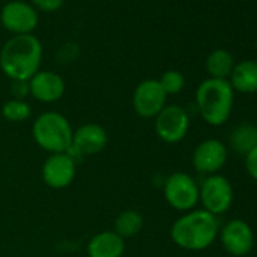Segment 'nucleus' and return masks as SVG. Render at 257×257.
<instances>
[{
  "label": "nucleus",
  "mask_w": 257,
  "mask_h": 257,
  "mask_svg": "<svg viewBox=\"0 0 257 257\" xmlns=\"http://www.w3.org/2000/svg\"><path fill=\"white\" fill-rule=\"evenodd\" d=\"M43 46L29 35H13L0 50V68L11 80H29L40 71Z\"/></svg>",
  "instance_id": "1"
},
{
  "label": "nucleus",
  "mask_w": 257,
  "mask_h": 257,
  "mask_svg": "<svg viewBox=\"0 0 257 257\" xmlns=\"http://www.w3.org/2000/svg\"><path fill=\"white\" fill-rule=\"evenodd\" d=\"M219 233V222L215 215L204 209L185 212L174 221L170 230L173 242L188 251H201L209 248Z\"/></svg>",
  "instance_id": "2"
},
{
  "label": "nucleus",
  "mask_w": 257,
  "mask_h": 257,
  "mask_svg": "<svg viewBox=\"0 0 257 257\" xmlns=\"http://www.w3.org/2000/svg\"><path fill=\"white\" fill-rule=\"evenodd\" d=\"M195 103L203 119L213 127L222 125L231 113L234 91L228 80L206 79L195 91Z\"/></svg>",
  "instance_id": "3"
},
{
  "label": "nucleus",
  "mask_w": 257,
  "mask_h": 257,
  "mask_svg": "<svg viewBox=\"0 0 257 257\" xmlns=\"http://www.w3.org/2000/svg\"><path fill=\"white\" fill-rule=\"evenodd\" d=\"M73 132L70 121L55 110L43 112L32 124L34 141L50 155L68 153L73 144Z\"/></svg>",
  "instance_id": "4"
},
{
  "label": "nucleus",
  "mask_w": 257,
  "mask_h": 257,
  "mask_svg": "<svg viewBox=\"0 0 257 257\" xmlns=\"http://www.w3.org/2000/svg\"><path fill=\"white\" fill-rule=\"evenodd\" d=\"M164 197L173 209L189 212L200 201V186L189 174L177 171L167 177L164 183Z\"/></svg>",
  "instance_id": "5"
},
{
  "label": "nucleus",
  "mask_w": 257,
  "mask_h": 257,
  "mask_svg": "<svg viewBox=\"0 0 257 257\" xmlns=\"http://www.w3.org/2000/svg\"><path fill=\"white\" fill-rule=\"evenodd\" d=\"M189 131V115L179 104H167L155 116V132L167 144L180 143Z\"/></svg>",
  "instance_id": "6"
},
{
  "label": "nucleus",
  "mask_w": 257,
  "mask_h": 257,
  "mask_svg": "<svg viewBox=\"0 0 257 257\" xmlns=\"http://www.w3.org/2000/svg\"><path fill=\"white\" fill-rule=\"evenodd\" d=\"M200 201L203 209L215 216L227 212L233 203V186L230 180L221 174L207 176L200 185Z\"/></svg>",
  "instance_id": "7"
},
{
  "label": "nucleus",
  "mask_w": 257,
  "mask_h": 257,
  "mask_svg": "<svg viewBox=\"0 0 257 257\" xmlns=\"http://www.w3.org/2000/svg\"><path fill=\"white\" fill-rule=\"evenodd\" d=\"M167 97L159 80L146 79L140 82L134 91V110L141 118H155L167 106Z\"/></svg>",
  "instance_id": "8"
},
{
  "label": "nucleus",
  "mask_w": 257,
  "mask_h": 257,
  "mask_svg": "<svg viewBox=\"0 0 257 257\" xmlns=\"http://www.w3.org/2000/svg\"><path fill=\"white\" fill-rule=\"evenodd\" d=\"M0 22L13 35H29L38 26V13L29 4L14 0L4 7Z\"/></svg>",
  "instance_id": "9"
},
{
  "label": "nucleus",
  "mask_w": 257,
  "mask_h": 257,
  "mask_svg": "<svg viewBox=\"0 0 257 257\" xmlns=\"http://www.w3.org/2000/svg\"><path fill=\"white\" fill-rule=\"evenodd\" d=\"M44 183L52 189L68 188L76 179V162L70 153L50 155L41 170Z\"/></svg>",
  "instance_id": "10"
},
{
  "label": "nucleus",
  "mask_w": 257,
  "mask_h": 257,
  "mask_svg": "<svg viewBox=\"0 0 257 257\" xmlns=\"http://www.w3.org/2000/svg\"><path fill=\"white\" fill-rule=\"evenodd\" d=\"M219 239L224 249L234 257L246 255L254 245V233L243 219H230L219 228Z\"/></svg>",
  "instance_id": "11"
},
{
  "label": "nucleus",
  "mask_w": 257,
  "mask_h": 257,
  "mask_svg": "<svg viewBox=\"0 0 257 257\" xmlns=\"http://www.w3.org/2000/svg\"><path fill=\"white\" fill-rule=\"evenodd\" d=\"M227 162V147L219 140L200 143L192 153V167L200 174H216Z\"/></svg>",
  "instance_id": "12"
},
{
  "label": "nucleus",
  "mask_w": 257,
  "mask_h": 257,
  "mask_svg": "<svg viewBox=\"0 0 257 257\" xmlns=\"http://www.w3.org/2000/svg\"><path fill=\"white\" fill-rule=\"evenodd\" d=\"M106 146V128L97 122H85L73 132V144L70 150H74L82 156H92L103 152Z\"/></svg>",
  "instance_id": "13"
},
{
  "label": "nucleus",
  "mask_w": 257,
  "mask_h": 257,
  "mask_svg": "<svg viewBox=\"0 0 257 257\" xmlns=\"http://www.w3.org/2000/svg\"><path fill=\"white\" fill-rule=\"evenodd\" d=\"M29 94L41 103L59 101L65 94V82L55 71H38L29 79Z\"/></svg>",
  "instance_id": "14"
},
{
  "label": "nucleus",
  "mask_w": 257,
  "mask_h": 257,
  "mask_svg": "<svg viewBox=\"0 0 257 257\" xmlns=\"http://www.w3.org/2000/svg\"><path fill=\"white\" fill-rule=\"evenodd\" d=\"M124 249V239L113 230H103L94 234L86 245L88 257H122Z\"/></svg>",
  "instance_id": "15"
},
{
  "label": "nucleus",
  "mask_w": 257,
  "mask_h": 257,
  "mask_svg": "<svg viewBox=\"0 0 257 257\" xmlns=\"http://www.w3.org/2000/svg\"><path fill=\"white\" fill-rule=\"evenodd\" d=\"M228 82L233 91L242 94L257 92V61H242L234 65Z\"/></svg>",
  "instance_id": "16"
},
{
  "label": "nucleus",
  "mask_w": 257,
  "mask_h": 257,
  "mask_svg": "<svg viewBox=\"0 0 257 257\" xmlns=\"http://www.w3.org/2000/svg\"><path fill=\"white\" fill-rule=\"evenodd\" d=\"M143 227H144V216L137 209L122 210L115 218V222H113V231L122 239L137 236L143 230Z\"/></svg>",
  "instance_id": "17"
},
{
  "label": "nucleus",
  "mask_w": 257,
  "mask_h": 257,
  "mask_svg": "<svg viewBox=\"0 0 257 257\" xmlns=\"http://www.w3.org/2000/svg\"><path fill=\"white\" fill-rule=\"evenodd\" d=\"M230 147L240 155H248L257 149V125L240 124L234 127L230 134Z\"/></svg>",
  "instance_id": "18"
},
{
  "label": "nucleus",
  "mask_w": 257,
  "mask_h": 257,
  "mask_svg": "<svg viewBox=\"0 0 257 257\" xmlns=\"http://www.w3.org/2000/svg\"><path fill=\"white\" fill-rule=\"evenodd\" d=\"M234 68V61L230 52L224 49L213 50L207 59H206V70L212 79H224L230 77L231 71Z\"/></svg>",
  "instance_id": "19"
},
{
  "label": "nucleus",
  "mask_w": 257,
  "mask_h": 257,
  "mask_svg": "<svg viewBox=\"0 0 257 257\" xmlns=\"http://www.w3.org/2000/svg\"><path fill=\"white\" fill-rule=\"evenodd\" d=\"M31 115H32V107L26 100L11 98L5 101L2 106V116L11 122H23L29 119Z\"/></svg>",
  "instance_id": "20"
},
{
  "label": "nucleus",
  "mask_w": 257,
  "mask_h": 257,
  "mask_svg": "<svg viewBox=\"0 0 257 257\" xmlns=\"http://www.w3.org/2000/svg\"><path fill=\"white\" fill-rule=\"evenodd\" d=\"M159 83L167 95H176L185 88V76L177 70H168L161 76Z\"/></svg>",
  "instance_id": "21"
},
{
  "label": "nucleus",
  "mask_w": 257,
  "mask_h": 257,
  "mask_svg": "<svg viewBox=\"0 0 257 257\" xmlns=\"http://www.w3.org/2000/svg\"><path fill=\"white\" fill-rule=\"evenodd\" d=\"M35 8L44 13H56L62 8L64 0H32Z\"/></svg>",
  "instance_id": "22"
},
{
  "label": "nucleus",
  "mask_w": 257,
  "mask_h": 257,
  "mask_svg": "<svg viewBox=\"0 0 257 257\" xmlns=\"http://www.w3.org/2000/svg\"><path fill=\"white\" fill-rule=\"evenodd\" d=\"M11 91L16 100H25L29 94V80H13Z\"/></svg>",
  "instance_id": "23"
},
{
  "label": "nucleus",
  "mask_w": 257,
  "mask_h": 257,
  "mask_svg": "<svg viewBox=\"0 0 257 257\" xmlns=\"http://www.w3.org/2000/svg\"><path fill=\"white\" fill-rule=\"evenodd\" d=\"M245 170L254 180H257V149L245 155Z\"/></svg>",
  "instance_id": "24"
},
{
  "label": "nucleus",
  "mask_w": 257,
  "mask_h": 257,
  "mask_svg": "<svg viewBox=\"0 0 257 257\" xmlns=\"http://www.w3.org/2000/svg\"><path fill=\"white\" fill-rule=\"evenodd\" d=\"M255 49H257V43H255Z\"/></svg>",
  "instance_id": "25"
}]
</instances>
